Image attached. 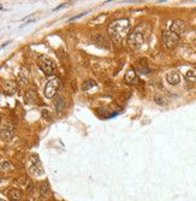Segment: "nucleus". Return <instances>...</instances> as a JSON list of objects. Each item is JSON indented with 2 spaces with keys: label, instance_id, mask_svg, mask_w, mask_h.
Listing matches in <instances>:
<instances>
[{
  "label": "nucleus",
  "instance_id": "2eb2a0df",
  "mask_svg": "<svg viewBox=\"0 0 196 201\" xmlns=\"http://www.w3.org/2000/svg\"><path fill=\"white\" fill-rule=\"evenodd\" d=\"M1 168H2V170H12V165L8 163V161H2L1 163Z\"/></svg>",
  "mask_w": 196,
  "mask_h": 201
},
{
  "label": "nucleus",
  "instance_id": "39448f33",
  "mask_svg": "<svg viewBox=\"0 0 196 201\" xmlns=\"http://www.w3.org/2000/svg\"><path fill=\"white\" fill-rule=\"evenodd\" d=\"M179 40V36L176 35L175 33H172L171 30H164L163 31V41L166 45V47L169 48H173L177 46Z\"/></svg>",
  "mask_w": 196,
  "mask_h": 201
},
{
  "label": "nucleus",
  "instance_id": "1a4fd4ad",
  "mask_svg": "<svg viewBox=\"0 0 196 201\" xmlns=\"http://www.w3.org/2000/svg\"><path fill=\"white\" fill-rule=\"evenodd\" d=\"M12 135H13L12 128H11L10 125H4L2 129H1V137H2L4 140H8V139L12 137Z\"/></svg>",
  "mask_w": 196,
  "mask_h": 201
},
{
  "label": "nucleus",
  "instance_id": "7ed1b4c3",
  "mask_svg": "<svg viewBox=\"0 0 196 201\" xmlns=\"http://www.w3.org/2000/svg\"><path fill=\"white\" fill-rule=\"evenodd\" d=\"M37 64L40 66V69L46 74V75H53L54 72V63L53 60L47 57V56H40L37 59Z\"/></svg>",
  "mask_w": 196,
  "mask_h": 201
},
{
  "label": "nucleus",
  "instance_id": "f8f14e48",
  "mask_svg": "<svg viewBox=\"0 0 196 201\" xmlns=\"http://www.w3.org/2000/svg\"><path fill=\"white\" fill-rule=\"evenodd\" d=\"M95 86H96V83H95L94 81L88 80V81H86V82L82 85V89H83V91H88V89H90L92 87H95Z\"/></svg>",
  "mask_w": 196,
  "mask_h": 201
},
{
  "label": "nucleus",
  "instance_id": "dca6fc26",
  "mask_svg": "<svg viewBox=\"0 0 196 201\" xmlns=\"http://www.w3.org/2000/svg\"><path fill=\"white\" fill-rule=\"evenodd\" d=\"M48 194V186L47 184H43L42 187H41V195L42 196H46Z\"/></svg>",
  "mask_w": 196,
  "mask_h": 201
},
{
  "label": "nucleus",
  "instance_id": "9d476101",
  "mask_svg": "<svg viewBox=\"0 0 196 201\" xmlns=\"http://www.w3.org/2000/svg\"><path fill=\"white\" fill-rule=\"evenodd\" d=\"M136 80H137V76H136V71L134 70V69H130L128 72H126V75H125V81L128 82V83H135L136 82Z\"/></svg>",
  "mask_w": 196,
  "mask_h": 201
},
{
  "label": "nucleus",
  "instance_id": "4468645a",
  "mask_svg": "<svg viewBox=\"0 0 196 201\" xmlns=\"http://www.w3.org/2000/svg\"><path fill=\"white\" fill-rule=\"evenodd\" d=\"M154 100H155V102H156L158 105H165V104H166L165 99H164L163 97H160V95H155V97H154Z\"/></svg>",
  "mask_w": 196,
  "mask_h": 201
},
{
  "label": "nucleus",
  "instance_id": "9b49d317",
  "mask_svg": "<svg viewBox=\"0 0 196 201\" xmlns=\"http://www.w3.org/2000/svg\"><path fill=\"white\" fill-rule=\"evenodd\" d=\"M8 195H10V199L12 201H21V199H22V193L19 190H17V189L10 190Z\"/></svg>",
  "mask_w": 196,
  "mask_h": 201
},
{
  "label": "nucleus",
  "instance_id": "f03ea898",
  "mask_svg": "<svg viewBox=\"0 0 196 201\" xmlns=\"http://www.w3.org/2000/svg\"><path fill=\"white\" fill-rule=\"evenodd\" d=\"M149 34V27L147 24H140L137 25L130 34H129V42L130 45L138 47L142 46Z\"/></svg>",
  "mask_w": 196,
  "mask_h": 201
},
{
  "label": "nucleus",
  "instance_id": "0eeeda50",
  "mask_svg": "<svg viewBox=\"0 0 196 201\" xmlns=\"http://www.w3.org/2000/svg\"><path fill=\"white\" fill-rule=\"evenodd\" d=\"M29 160L33 161V164L28 161V163H29V166H30L29 169L31 170V172H34V174H36V175L43 174V169H42V165H41V163H40L37 155H31V157L29 158Z\"/></svg>",
  "mask_w": 196,
  "mask_h": 201
},
{
  "label": "nucleus",
  "instance_id": "ddd939ff",
  "mask_svg": "<svg viewBox=\"0 0 196 201\" xmlns=\"http://www.w3.org/2000/svg\"><path fill=\"white\" fill-rule=\"evenodd\" d=\"M185 77L189 80H195L196 78V69H189L185 74Z\"/></svg>",
  "mask_w": 196,
  "mask_h": 201
},
{
  "label": "nucleus",
  "instance_id": "423d86ee",
  "mask_svg": "<svg viewBox=\"0 0 196 201\" xmlns=\"http://www.w3.org/2000/svg\"><path fill=\"white\" fill-rule=\"evenodd\" d=\"M185 28H187L185 21H183V19H176V21L172 22V24H171V27H170V30H171L172 33H175L176 35L181 36L182 34H184Z\"/></svg>",
  "mask_w": 196,
  "mask_h": 201
},
{
  "label": "nucleus",
  "instance_id": "6e6552de",
  "mask_svg": "<svg viewBox=\"0 0 196 201\" xmlns=\"http://www.w3.org/2000/svg\"><path fill=\"white\" fill-rule=\"evenodd\" d=\"M166 81L171 85V86H176L181 82V76L177 71H170L166 76Z\"/></svg>",
  "mask_w": 196,
  "mask_h": 201
},
{
  "label": "nucleus",
  "instance_id": "f257e3e1",
  "mask_svg": "<svg viewBox=\"0 0 196 201\" xmlns=\"http://www.w3.org/2000/svg\"><path fill=\"white\" fill-rule=\"evenodd\" d=\"M129 30H130V23L126 18L115 19L111 22L108 25V33L115 40H120L123 36L128 35Z\"/></svg>",
  "mask_w": 196,
  "mask_h": 201
},
{
  "label": "nucleus",
  "instance_id": "20e7f679",
  "mask_svg": "<svg viewBox=\"0 0 196 201\" xmlns=\"http://www.w3.org/2000/svg\"><path fill=\"white\" fill-rule=\"evenodd\" d=\"M59 87H60V81H59L58 78H52V80H49V81L47 82V85L45 86V91H43L45 97L48 98V99H52V98L55 95V93L58 92Z\"/></svg>",
  "mask_w": 196,
  "mask_h": 201
}]
</instances>
